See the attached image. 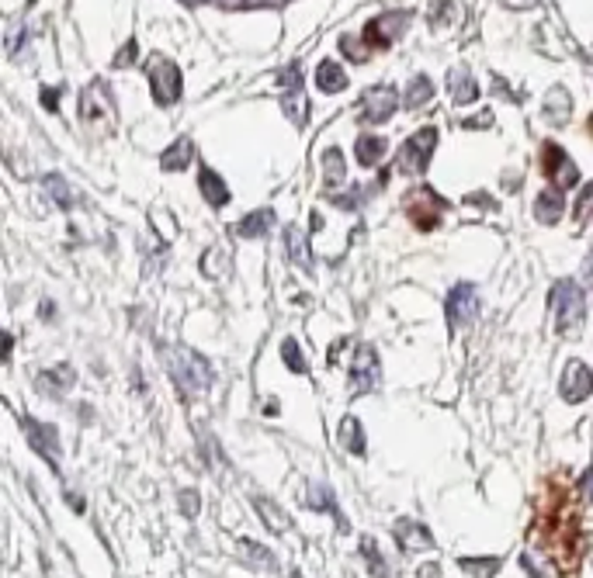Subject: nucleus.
<instances>
[{"mask_svg":"<svg viewBox=\"0 0 593 578\" xmlns=\"http://www.w3.org/2000/svg\"><path fill=\"white\" fill-rule=\"evenodd\" d=\"M160 353H163V367L170 371V378H174V385H178L184 399L201 395L205 388L212 385V367L205 364L201 353L188 347H160Z\"/></svg>","mask_w":593,"mask_h":578,"instance_id":"f257e3e1","label":"nucleus"},{"mask_svg":"<svg viewBox=\"0 0 593 578\" xmlns=\"http://www.w3.org/2000/svg\"><path fill=\"white\" fill-rule=\"evenodd\" d=\"M549 305L555 315V332L573 340L576 329L583 326V315H587V298L583 288L576 281H555V288L549 291Z\"/></svg>","mask_w":593,"mask_h":578,"instance_id":"f03ea898","label":"nucleus"},{"mask_svg":"<svg viewBox=\"0 0 593 578\" xmlns=\"http://www.w3.org/2000/svg\"><path fill=\"white\" fill-rule=\"evenodd\" d=\"M146 77H150V87H153V97H157L160 108L167 104H178L180 97V70L163 56H153L150 66H146Z\"/></svg>","mask_w":593,"mask_h":578,"instance_id":"7ed1b4c3","label":"nucleus"},{"mask_svg":"<svg viewBox=\"0 0 593 578\" xmlns=\"http://www.w3.org/2000/svg\"><path fill=\"white\" fill-rule=\"evenodd\" d=\"M21 429H24V437H28V444L32 450L49 461V467L60 475V433H56V426L49 423H39L35 416H24L21 419Z\"/></svg>","mask_w":593,"mask_h":578,"instance_id":"20e7f679","label":"nucleus"},{"mask_svg":"<svg viewBox=\"0 0 593 578\" xmlns=\"http://www.w3.org/2000/svg\"><path fill=\"white\" fill-rule=\"evenodd\" d=\"M437 146V129H420L416 135H410V142L403 146V153L395 159V167L403 174H423L427 163H431V153Z\"/></svg>","mask_w":593,"mask_h":578,"instance_id":"39448f33","label":"nucleus"},{"mask_svg":"<svg viewBox=\"0 0 593 578\" xmlns=\"http://www.w3.org/2000/svg\"><path fill=\"white\" fill-rule=\"evenodd\" d=\"M378 374H382V371H378L375 347H368V343L355 347V361H351V374H347L351 399H357V395H368V391L378 385Z\"/></svg>","mask_w":593,"mask_h":578,"instance_id":"423d86ee","label":"nucleus"},{"mask_svg":"<svg viewBox=\"0 0 593 578\" xmlns=\"http://www.w3.org/2000/svg\"><path fill=\"white\" fill-rule=\"evenodd\" d=\"M444 201L437 197L431 188H420V191H410L406 194V215L413 218V226L416 229H423V232H431L441 222V215H444Z\"/></svg>","mask_w":593,"mask_h":578,"instance_id":"0eeeda50","label":"nucleus"},{"mask_svg":"<svg viewBox=\"0 0 593 578\" xmlns=\"http://www.w3.org/2000/svg\"><path fill=\"white\" fill-rule=\"evenodd\" d=\"M541 167H545V174L549 180H555V188L562 191V188H573L579 184V170H576V163L566 156L562 146H555V142H545V149H541Z\"/></svg>","mask_w":593,"mask_h":578,"instance_id":"6e6552de","label":"nucleus"},{"mask_svg":"<svg viewBox=\"0 0 593 578\" xmlns=\"http://www.w3.org/2000/svg\"><path fill=\"white\" fill-rule=\"evenodd\" d=\"M399 108V94H395L393 87H368L365 94H361V118L368 121V125H382V121H389L393 111Z\"/></svg>","mask_w":593,"mask_h":578,"instance_id":"1a4fd4ad","label":"nucleus"},{"mask_svg":"<svg viewBox=\"0 0 593 578\" xmlns=\"http://www.w3.org/2000/svg\"><path fill=\"white\" fill-rule=\"evenodd\" d=\"M559 391H562V402H583V399H590L593 391V374L590 367L583 364V361H569L566 371H562V381H559Z\"/></svg>","mask_w":593,"mask_h":578,"instance_id":"9d476101","label":"nucleus"},{"mask_svg":"<svg viewBox=\"0 0 593 578\" xmlns=\"http://www.w3.org/2000/svg\"><path fill=\"white\" fill-rule=\"evenodd\" d=\"M475 312H479V294H475L472 284H458V288H452V294H448V305H444L448 326H452V329L469 326V323L475 319Z\"/></svg>","mask_w":593,"mask_h":578,"instance_id":"9b49d317","label":"nucleus"},{"mask_svg":"<svg viewBox=\"0 0 593 578\" xmlns=\"http://www.w3.org/2000/svg\"><path fill=\"white\" fill-rule=\"evenodd\" d=\"M393 537H395V544H399V551H403V554H416V551H431V547H434L431 530H427L423 523L406 520V516H403V520H395Z\"/></svg>","mask_w":593,"mask_h":578,"instance_id":"f8f14e48","label":"nucleus"},{"mask_svg":"<svg viewBox=\"0 0 593 578\" xmlns=\"http://www.w3.org/2000/svg\"><path fill=\"white\" fill-rule=\"evenodd\" d=\"M70 385H73V367L70 364L49 367V371H42L39 378H35V388H39L42 395H63Z\"/></svg>","mask_w":593,"mask_h":578,"instance_id":"ddd939ff","label":"nucleus"},{"mask_svg":"<svg viewBox=\"0 0 593 578\" xmlns=\"http://www.w3.org/2000/svg\"><path fill=\"white\" fill-rule=\"evenodd\" d=\"M336 440L340 447L347 450V454H355V458H365V450H368V440H365V429L357 423L355 416H344L340 419V429H336Z\"/></svg>","mask_w":593,"mask_h":578,"instance_id":"4468645a","label":"nucleus"},{"mask_svg":"<svg viewBox=\"0 0 593 578\" xmlns=\"http://www.w3.org/2000/svg\"><path fill=\"white\" fill-rule=\"evenodd\" d=\"M562 212H566V197L559 194V188L534 197V218H538L541 226H555V222L562 218Z\"/></svg>","mask_w":593,"mask_h":578,"instance_id":"2eb2a0df","label":"nucleus"},{"mask_svg":"<svg viewBox=\"0 0 593 578\" xmlns=\"http://www.w3.org/2000/svg\"><path fill=\"white\" fill-rule=\"evenodd\" d=\"M198 188H201V197H205L212 208H222V205H229V188L222 184V177H219L216 170L201 167V174H198Z\"/></svg>","mask_w":593,"mask_h":578,"instance_id":"dca6fc26","label":"nucleus"},{"mask_svg":"<svg viewBox=\"0 0 593 578\" xmlns=\"http://www.w3.org/2000/svg\"><path fill=\"white\" fill-rule=\"evenodd\" d=\"M316 87L323 91V94H340V91L347 87V73H344V66H340V63H334V59L319 63Z\"/></svg>","mask_w":593,"mask_h":578,"instance_id":"f3484780","label":"nucleus"},{"mask_svg":"<svg viewBox=\"0 0 593 578\" xmlns=\"http://www.w3.org/2000/svg\"><path fill=\"white\" fill-rule=\"evenodd\" d=\"M191 156H195V146H191V139H178V142H174L167 153L160 156V163H163V170H170V174H180V170H188Z\"/></svg>","mask_w":593,"mask_h":578,"instance_id":"a211bd4d","label":"nucleus"},{"mask_svg":"<svg viewBox=\"0 0 593 578\" xmlns=\"http://www.w3.org/2000/svg\"><path fill=\"white\" fill-rule=\"evenodd\" d=\"M239 554L250 568H260V572H277V561L267 547H260L258 540H239Z\"/></svg>","mask_w":593,"mask_h":578,"instance_id":"6ab92c4d","label":"nucleus"},{"mask_svg":"<svg viewBox=\"0 0 593 578\" xmlns=\"http://www.w3.org/2000/svg\"><path fill=\"white\" fill-rule=\"evenodd\" d=\"M271 226H275V212L264 208V212H254V215H247V218H239L237 236H243V239H260Z\"/></svg>","mask_w":593,"mask_h":578,"instance_id":"aec40b11","label":"nucleus"},{"mask_svg":"<svg viewBox=\"0 0 593 578\" xmlns=\"http://www.w3.org/2000/svg\"><path fill=\"white\" fill-rule=\"evenodd\" d=\"M385 149H389V142L385 139H378V135H361L355 146V156L361 167H375L378 159L385 156Z\"/></svg>","mask_w":593,"mask_h":578,"instance_id":"412c9836","label":"nucleus"},{"mask_svg":"<svg viewBox=\"0 0 593 578\" xmlns=\"http://www.w3.org/2000/svg\"><path fill=\"white\" fill-rule=\"evenodd\" d=\"M254 509L260 513V520L267 523V530H271V534H285V530H292V520H288L281 509H275V502H271V499L258 496V499H254Z\"/></svg>","mask_w":593,"mask_h":578,"instance_id":"4be33fe9","label":"nucleus"},{"mask_svg":"<svg viewBox=\"0 0 593 578\" xmlns=\"http://www.w3.org/2000/svg\"><path fill=\"white\" fill-rule=\"evenodd\" d=\"M361 554H365V564H368V572L375 578H395V572L385 564V558H382V551H378V544L372 537H361Z\"/></svg>","mask_w":593,"mask_h":578,"instance_id":"5701e85b","label":"nucleus"},{"mask_svg":"<svg viewBox=\"0 0 593 578\" xmlns=\"http://www.w3.org/2000/svg\"><path fill=\"white\" fill-rule=\"evenodd\" d=\"M475 97H479L475 77L469 70H455V73H452V101H455V104H472Z\"/></svg>","mask_w":593,"mask_h":578,"instance_id":"b1692460","label":"nucleus"},{"mask_svg":"<svg viewBox=\"0 0 593 578\" xmlns=\"http://www.w3.org/2000/svg\"><path fill=\"white\" fill-rule=\"evenodd\" d=\"M285 250H288V256L296 260V264H313V256H309V243H306V236H302V229L298 226H288L285 229Z\"/></svg>","mask_w":593,"mask_h":578,"instance_id":"393cba45","label":"nucleus"},{"mask_svg":"<svg viewBox=\"0 0 593 578\" xmlns=\"http://www.w3.org/2000/svg\"><path fill=\"white\" fill-rule=\"evenodd\" d=\"M281 108H285V115L292 118V121H298V125H302V118L309 115V101H306V91H302V87H296V91H285V94H281Z\"/></svg>","mask_w":593,"mask_h":578,"instance_id":"a878e982","label":"nucleus"},{"mask_svg":"<svg viewBox=\"0 0 593 578\" xmlns=\"http://www.w3.org/2000/svg\"><path fill=\"white\" fill-rule=\"evenodd\" d=\"M431 97H434V87H431V77H423V73H420V77L413 80V83H410V91H406V108H423V104H427V101H431Z\"/></svg>","mask_w":593,"mask_h":578,"instance_id":"bb28decb","label":"nucleus"},{"mask_svg":"<svg viewBox=\"0 0 593 578\" xmlns=\"http://www.w3.org/2000/svg\"><path fill=\"white\" fill-rule=\"evenodd\" d=\"M42 188L53 194V201H56L60 208H66V212L73 208V194H70V188H66V180H63L60 174H49L45 180H42Z\"/></svg>","mask_w":593,"mask_h":578,"instance_id":"cd10ccee","label":"nucleus"},{"mask_svg":"<svg viewBox=\"0 0 593 578\" xmlns=\"http://www.w3.org/2000/svg\"><path fill=\"white\" fill-rule=\"evenodd\" d=\"M323 177H326V188H336V184H344V156H340V149H326L323 153Z\"/></svg>","mask_w":593,"mask_h":578,"instance_id":"c85d7f7f","label":"nucleus"},{"mask_svg":"<svg viewBox=\"0 0 593 578\" xmlns=\"http://www.w3.org/2000/svg\"><path fill=\"white\" fill-rule=\"evenodd\" d=\"M462 568L472 578H493L500 572V558H462Z\"/></svg>","mask_w":593,"mask_h":578,"instance_id":"c756f323","label":"nucleus"},{"mask_svg":"<svg viewBox=\"0 0 593 578\" xmlns=\"http://www.w3.org/2000/svg\"><path fill=\"white\" fill-rule=\"evenodd\" d=\"M306 506H309V509H319V513H336L334 492H330V488H323V485L306 492Z\"/></svg>","mask_w":593,"mask_h":578,"instance_id":"7c9ffc66","label":"nucleus"},{"mask_svg":"<svg viewBox=\"0 0 593 578\" xmlns=\"http://www.w3.org/2000/svg\"><path fill=\"white\" fill-rule=\"evenodd\" d=\"M545 115L549 118H559V121H566L569 118V94L562 91V87H555L549 101H545Z\"/></svg>","mask_w":593,"mask_h":578,"instance_id":"2f4dec72","label":"nucleus"},{"mask_svg":"<svg viewBox=\"0 0 593 578\" xmlns=\"http://www.w3.org/2000/svg\"><path fill=\"white\" fill-rule=\"evenodd\" d=\"M576 222L579 226H593V184L583 188L579 201H576Z\"/></svg>","mask_w":593,"mask_h":578,"instance_id":"473e14b6","label":"nucleus"},{"mask_svg":"<svg viewBox=\"0 0 593 578\" xmlns=\"http://www.w3.org/2000/svg\"><path fill=\"white\" fill-rule=\"evenodd\" d=\"M178 499H180V513H184L188 520H195L198 513H201V496H198V492H191V488H184V492H180Z\"/></svg>","mask_w":593,"mask_h":578,"instance_id":"72a5a7b5","label":"nucleus"},{"mask_svg":"<svg viewBox=\"0 0 593 578\" xmlns=\"http://www.w3.org/2000/svg\"><path fill=\"white\" fill-rule=\"evenodd\" d=\"M281 353H285V364H288V371H296V374H302V371H306V361L298 357L296 340H285V343H281Z\"/></svg>","mask_w":593,"mask_h":578,"instance_id":"f704fd0d","label":"nucleus"},{"mask_svg":"<svg viewBox=\"0 0 593 578\" xmlns=\"http://www.w3.org/2000/svg\"><path fill=\"white\" fill-rule=\"evenodd\" d=\"M579 496H583V502L587 506H593V467L583 475V482H579Z\"/></svg>","mask_w":593,"mask_h":578,"instance_id":"c9c22d12","label":"nucleus"},{"mask_svg":"<svg viewBox=\"0 0 593 578\" xmlns=\"http://www.w3.org/2000/svg\"><path fill=\"white\" fill-rule=\"evenodd\" d=\"M493 125V111H479V118H469L465 129H490Z\"/></svg>","mask_w":593,"mask_h":578,"instance_id":"e433bc0d","label":"nucleus"},{"mask_svg":"<svg viewBox=\"0 0 593 578\" xmlns=\"http://www.w3.org/2000/svg\"><path fill=\"white\" fill-rule=\"evenodd\" d=\"M60 97H63L60 87H56V91H53V87H45V91H42V104H45V108H60Z\"/></svg>","mask_w":593,"mask_h":578,"instance_id":"4c0bfd02","label":"nucleus"},{"mask_svg":"<svg viewBox=\"0 0 593 578\" xmlns=\"http://www.w3.org/2000/svg\"><path fill=\"white\" fill-rule=\"evenodd\" d=\"M132 56H136V39H132V42H129V45H125V49H122L119 59H115V63H119V66H132V63H136V59H132Z\"/></svg>","mask_w":593,"mask_h":578,"instance_id":"58836bf2","label":"nucleus"},{"mask_svg":"<svg viewBox=\"0 0 593 578\" xmlns=\"http://www.w3.org/2000/svg\"><path fill=\"white\" fill-rule=\"evenodd\" d=\"M222 7H250V4H264V0H216Z\"/></svg>","mask_w":593,"mask_h":578,"instance_id":"ea45409f","label":"nucleus"},{"mask_svg":"<svg viewBox=\"0 0 593 578\" xmlns=\"http://www.w3.org/2000/svg\"><path fill=\"white\" fill-rule=\"evenodd\" d=\"M66 502H70V509H73V513H83V509H87V502L80 499V496H66Z\"/></svg>","mask_w":593,"mask_h":578,"instance_id":"a19ab883","label":"nucleus"},{"mask_svg":"<svg viewBox=\"0 0 593 578\" xmlns=\"http://www.w3.org/2000/svg\"><path fill=\"white\" fill-rule=\"evenodd\" d=\"M503 4H507V7H534L538 0H503Z\"/></svg>","mask_w":593,"mask_h":578,"instance_id":"79ce46f5","label":"nucleus"},{"mask_svg":"<svg viewBox=\"0 0 593 578\" xmlns=\"http://www.w3.org/2000/svg\"><path fill=\"white\" fill-rule=\"evenodd\" d=\"M437 572H441V568H437V564H427V568H423V572H420V578H437Z\"/></svg>","mask_w":593,"mask_h":578,"instance_id":"37998d69","label":"nucleus"},{"mask_svg":"<svg viewBox=\"0 0 593 578\" xmlns=\"http://www.w3.org/2000/svg\"><path fill=\"white\" fill-rule=\"evenodd\" d=\"M42 319H53V302H42Z\"/></svg>","mask_w":593,"mask_h":578,"instance_id":"c03bdc74","label":"nucleus"},{"mask_svg":"<svg viewBox=\"0 0 593 578\" xmlns=\"http://www.w3.org/2000/svg\"><path fill=\"white\" fill-rule=\"evenodd\" d=\"M590 132H593V118H590Z\"/></svg>","mask_w":593,"mask_h":578,"instance_id":"a18cd8bd","label":"nucleus"}]
</instances>
